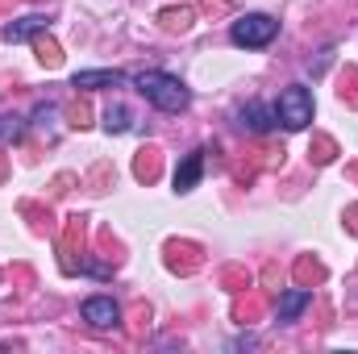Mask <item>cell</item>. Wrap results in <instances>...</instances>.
<instances>
[{"mask_svg": "<svg viewBox=\"0 0 358 354\" xmlns=\"http://www.w3.org/2000/svg\"><path fill=\"white\" fill-rule=\"evenodd\" d=\"M134 88L142 92L159 113H183L192 104V88L179 76H171V71H138Z\"/></svg>", "mask_w": 358, "mask_h": 354, "instance_id": "1", "label": "cell"}, {"mask_svg": "<svg viewBox=\"0 0 358 354\" xmlns=\"http://www.w3.org/2000/svg\"><path fill=\"white\" fill-rule=\"evenodd\" d=\"M279 38V21L271 13H246L229 25V42L242 46V50H263Z\"/></svg>", "mask_w": 358, "mask_h": 354, "instance_id": "2", "label": "cell"}, {"mask_svg": "<svg viewBox=\"0 0 358 354\" xmlns=\"http://www.w3.org/2000/svg\"><path fill=\"white\" fill-rule=\"evenodd\" d=\"M275 121L283 129H308L313 125V92L304 84H287L275 100Z\"/></svg>", "mask_w": 358, "mask_h": 354, "instance_id": "3", "label": "cell"}, {"mask_svg": "<svg viewBox=\"0 0 358 354\" xmlns=\"http://www.w3.org/2000/svg\"><path fill=\"white\" fill-rule=\"evenodd\" d=\"M80 317L88 321L92 330H117L121 309H117V300H113V296H88V300L80 304Z\"/></svg>", "mask_w": 358, "mask_h": 354, "instance_id": "4", "label": "cell"}, {"mask_svg": "<svg viewBox=\"0 0 358 354\" xmlns=\"http://www.w3.org/2000/svg\"><path fill=\"white\" fill-rule=\"evenodd\" d=\"M50 21H55L50 13H29V17H21V21H8V25L0 29V38L17 46V42H29V38H38L42 29H50Z\"/></svg>", "mask_w": 358, "mask_h": 354, "instance_id": "5", "label": "cell"}, {"mask_svg": "<svg viewBox=\"0 0 358 354\" xmlns=\"http://www.w3.org/2000/svg\"><path fill=\"white\" fill-rule=\"evenodd\" d=\"M129 76L117 71V67H96V71H76L71 76V88H84V92H96V88H125Z\"/></svg>", "mask_w": 358, "mask_h": 354, "instance_id": "6", "label": "cell"}, {"mask_svg": "<svg viewBox=\"0 0 358 354\" xmlns=\"http://www.w3.org/2000/svg\"><path fill=\"white\" fill-rule=\"evenodd\" d=\"M308 304H313V292H308V288H287V292L279 296L275 321H279V325H292V321H296V317H300Z\"/></svg>", "mask_w": 358, "mask_h": 354, "instance_id": "7", "label": "cell"}, {"mask_svg": "<svg viewBox=\"0 0 358 354\" xmlns=\"http://www.w3.org/2000/svg\"><path fill=\"white\" fill-rule=\"evenodd\" d=\"M238 121H242V129H250V134H271V129H275V104L250 100V104L238 113Z\"/></svg>", "mask_w": 358, "mask_h": 354, "instance_id": "8", "label": "cell"}, {"mask_svg": "<svg viewBox=\"0 0 358 354\" xmlns=\"http://www.w3.org/2000/svg\"><path fill=\"white\" fill-rule=\"evenodd\" d=\"M204 155L208 150H192V155H183V163L176 167V192H192L200 176H204Z\"/></svg>", "mask_w": 358, "mask_h": 354, "instance_id": "9", "label": "cell"}, {"mask_svg": "<svg viewBox=\"0 0 358 354\" xmlns=\"http://www.w3.org/2000/svg\"><path fill=\"white\" fill-rule=\"evenodd\" d=\"M104 129H108V134H125V129H134V113H129L125 104L104 108Z\"/></svg>", "mask_w": 358, "mask_h": 354, "instance_id": "10", "label": "cell"}, {"mask_svg": "<svg viewBox=\"0 0 358 354\" xmlns=\"http://www.w3.org/2000/svg\"><path fill=\"white\" fill-rule=\"evenodd\" d=\"M21 138H25V117L0 113V142H21Z\"/></svg>", "mask_w": 358, "mask_h": 354, "instance_id": "11", "label": "cell"}]
</instances>
